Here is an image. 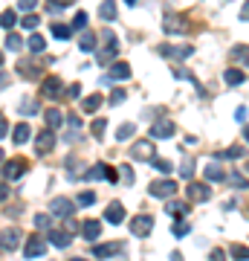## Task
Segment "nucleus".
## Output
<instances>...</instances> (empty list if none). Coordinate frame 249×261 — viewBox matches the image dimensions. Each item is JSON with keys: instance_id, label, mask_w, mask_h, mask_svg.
I'll return each instance as SVG.
<instances>
[{"instance_id": "45", "label": "nucleus", "mask_w": 249, "mask_h": 261, "mask_svg": "<svg viewBox=\"0 0 249 261\" xmlns=\"http://www.w3.org/2000/svg\"><path fill=\"white\" fill-rule=\"evenodd\" d=\"M35 6H38V0H17V9H20V12H26V15L32 12Z\"/></svg>"}, {"instance_id": "26", "label": "nucleus", "mask_w": 249, "mask_h": 261, "mask_svg": "<svg viewBox=\"0 0 249 261\" xmlns=\"http://www.w3.org/2000/svg\"><path fill=\"white\" fill-rule=\"evenodd\" d=\"M206 180H209V183H223L226 174H223V169H220L217 163H209V166H206Z\"/></svg>"}, {"instance_id": "60", "label": "nucleus", "mask_w": 249, "mask_h": 261, "mask_svg": "<svg viewBox=\"0 0 249 261\" xmlns=\"http://www.w3.org/2000/svg\"><path fill=\"white\" fill-rule=\"evenodd\" d=\"M0 163H6V154H3V151H0Z\"/></svg>"}, {"instance_id": "11", "label": "nucleus", "mask_w": 249, "mask_h": 261, "mask_svg": "<svg viewBox=\"0 0 249 261\" xmlns=\"http://www.w3.org/2000/svg\"><path fill=\"white\" fill-rule=\"evenodd\" d=\"M151 157H157L154 154V142H151V139H139V142H133L131 160H151Z\"/></svg>"}, {"instance_id": "12", "label": "nucleus", "mask_w": 249, "mask_h": 261, "mask_svg": "<svg viewBox=\"0 0 249 261\" xmlns=\"http://www.w3.org/2000/svg\"><path fill=\"white\" fill-rule=\"evenodd\" d=\"M151 137H154V139L174 137V122H171V119H157L154 125H151Z\"/></svg>"}, {"instance_id": "39", "label": "nucleus", "mask_w": 249, "mask_h": 261, "mask_svg": "<svg viewBox=\"0 0 249 261\" xmlns=\"http://www.w3.org/2000/svg\"><path fill=\"white\" fill-rule=\"evenodd\" d=\"M76 203H79V206H93V203H96V194H93V191H82V194L76 197Z\"/></svg>"}, {"instance_id": "7", "label": "nucleus", "mask_w": 249, "mask_h": 261, "mask_svg": "<svg viewBox=\"0 0 249 261\" xmlns=\"http://www.w3.org/2000/svg\"><path fill=\"white\" fill-rule=\"evenodd\" d=\"M185 194H188V200H194V203H203V200H209L212 197V186L209 183H188L185 186Z\"/></svg>"}, {"instance_id": "46", "label": "nucleus", "mask_w": 249, "mask_h": 261, "mask_svg": "<svg viewBox=\"0 0 249 261\" xmlns=\"http://www.w3.org/2000/svg\"><path fill=\"white\" fill-rule=\"evenodd\" d=\"M84 26H87V12H79L73 17V29H84Z\"/></svg>"}, {"instance_id": "55", "label": "nucleus", "mask_w": 249, "mask_h": 261, "mask_svg": "<svg viewBox=\"0 0 249 261\" xmlns=\"http://www.w3.org/2000/svg\"><path fill=\"white\" fill-rule=\"evenodd\" d=\"M6 197H9V183H0V203H6Z\"/></svg>"}, {"instance_id": "40", "label": "nucleus", "mask_w": 249, "mask_h": 261, "mask_svg": "<svg viewBox=\"0 0 249 261\" xmlns=\"http://www.w3.org/2000/svg\"><path fill=\"white\" fill-rule=\"evenodd\" d=\"M180 174H183V180H191L194 177V160H185L180 166Z\"/></svg>"}, {"instance_id": "47", "label": "nucleus", "mask_w": 249, "mask_h": 261, "mask_svg": "<svg viewBox=\"0 0 249 261\" xmlns=\"http://www.w3.org/2000/svg\"><path fill=\"white\" fill-rule=\"evenodd\" d=\"M171 232H174L177 238H183V235H188V224H185V221H177V224H174V229H171Z\"/></svg>"}, {"instance_id": "56", "label": "nucleus", "mask_w": 249, "mask_h": 261, "mask_svg": "<svg viewBox=\"0 0 249 261\" xmlns=\"http://www.w3.org/2000/svg\"><path fill=\"white\" fill-rule=\"evenodd\" d=\"M6 131H9V122H6V116L0 113V139L6 137Z\"/></svg>"}, {"instance_id": "57", "label": "nucleus", "mask_w": 249, "mask_h": 261, "mask_svg": "<svg viewBox=\"0 0 249 261\" xmlns=\"http://www.w3.org/2000/svg\"><path fill=\"white\" fill-rule=\"evenodd\" d=\"M209 261H226V256H223V250H215V253H212V259Z\"/></svg>"}, {"instance_id": "58", "label": "nucleus", "mask_w": 249, "mask_h": 261, "mask_svg": "<svg viewBox=\"0 0 249 261\" xmlns=\"http://www.w3.org/2000/svg\"><path fill=\"white\" fill-rule=\"evenodd\" d=\"M52 6H58V9H64V6H70V3H73V0H50Z\"/></svg>"}, {"instance_id": "3", "label": "nucleus", "mask_w": 249, "mask_h": 261, "mask_svg": "<svg viewBox=\"0 0 249 261\" xmlns=\"http://www.w3.org/2000/svg\"><path fill=\"white\" fill-rule=\"evenodd\" d=\"M174 191H177V183H174L171 177L154 180V183L148 186V194H151V197H166V200H171V197H174Z\"/></svg>"}, {"instance_id": "25", "label": "nucleus", "mask_w": 249, "mask_h": 261, "mask_svg": "<svg viewBox=\"0 0 249 261\" xmlns=\"http://www.w3.org/2000/svg\"><path fill=\"white\" fill-rule=\"evenodd\" d=\"M99 17L101 20H116V0H101Z\"/></svg>"}, {"instance_id": "61", "label": "nucleus", "mask_w": 249, "mask_h": 261, "mask_svg": "<svg viewBox=\"0 0 249 261\" xmlns=\"http://www.w3.org/2000/svg\"><path fill=\"white\" fill-rule=\"evenodd\" d=\"M125 3H128V6H133V3H136V0H125Z\"/></svg>"}, {"instance_id": "10", "label": "nucleus", "mask_w": 249, "mask_h": 261, "mask_svg": "<svg viewBox=\"0 0 249 261\" xmlns=\"http://www.w3.org/2000/svg\"><path fill=\"white\" fill-rule=\"evenodd\" d=\"M125 247L119 241H113V244H96L93 247V259H99V261H104V259H113L116 253H122Z\"/></svg>"}, {"instance_id": "21", "label": "nucleus", "mask_w": 249, "mask_h": 261, "mask_svg": "<svg viewBox=\"0 0 249 261\" xmlns=\"http://www.w3.org/2000/svg\"><path fill=\"white\" fill-rule=\"evenodd\" d=\"M32 137V128H29V122H20L15 125V131H12V139H15V145H23V142H29Z\"/></svg>"}, {"instance_id": "41", "label": "nucleus", "mask_w": 249, "mask_h": 261, "mask_svg": "<svg viewBox=\"0 0 249 261\" xmlns=\"http://www.w3.org/2000/svg\"><path fill=\"white\" fill-rule=\"evenodd\" d=\"M232 259L235 261H247V244H235L232 247Z\"/></svg>"}, {"instance_id": "34", "label": "nucleus", "mask_w": 249, "mask_h": 261, "mask_svg": "<svg viewBox=\"0 0 249 261\" xmlns=\"http://www.w3.org/2000/svg\"><path fill=\"white\" fill-rule=\"evenodd\" d=\"M15 9H6V12H0V26H3V29H12V26H15Z\"/></svg>"}, {"instance_id": "36", "label": "nucleus", "mask_w": 249, "mask_h": 261, "mask_svg": "<svg viewBox=\"0 0 249 261\" xmlns=\"http://www.w3.org/2000/svg\"><path fill=\"white\" fill-rule=\"evenodd\" d=\"M26 44H29V50H32V52H44V47H47V41H44L41 35H29V41H26Z\"/></svg>"}, {"instance_id": "54", "label": "nucleus", "mask_w": 249, "mask_h": 261, "mask_svg": "<svg viewBox=\"0 0 249 261\" xmlns=\"http://www.w3.org/2000/svg\"><path fill=\"white\" fill-rule=\"evenodd\" d=\"M235 119H238V122H247V104H241V107H238V113H235Z\"/></svg>"}, {"instance_id": "42", "label": "nucleus", "mask_w": 249, "mask_h": 261, "mask_svg": "<svg viewBox=\"0 0 249 261\" xmlns=\"http://www.w3.org/2000/svg\"><path fill=\"white\" fill-rule=\"evenodd\" d=\"M35 226H38V229H50L52 226V215H35Z\"/></svg>"}, {"instance_id": "4", "label": "nucleus", "mask_w": 249, "mask_h": 261, "mask_svg": "<svg viewBox=\"0 0 249 261\" xmlns=\"http://www.w3.org/2000/svg\"><path fill=\"white\" fill-rule=\"evenodd\" d=\"M26 166H29V163H26L23 157H12V160H6V163H3V183L17 180L20 174L26 172Z\"/></svg>"}, {"instance_id": "35", "label": "nucleus", "mask_w": 249, "mask_h": 261, "mask_svg": "<svg viewBox=\"0 0 249 261\" xmlns=\"http://www.w3.org/2000/svg\"><path fill=\"white\" fill-rule=\"evenodd\" d=\"M23 47V41H20V35H15V32H9L6 35V50H12V52H17Z\"/></svg>"}, {"instance_id": "38", "label": "nucleus", "mask_w": 249, "mask_h": 261, "mask_svg": "<svg viewBox=\"0 0 249 261\" xmlns=\"http://www.w3.org/2000/svg\"><path fill=\"white\" fill-rule=\"evenodd\" d=\"M38 23H41V17L35 15V12H29V15H23V20H20V26H23V29H35Z\"/></svg>"}, {"instance_id": "43", "label": "nucleus", "mask_w": 249, "mask_h": 261, "mask_svg": "<svg viewBox=\"0 0 249 261\" xmlns=\"http://www.w3.org/2000/svg\"><path fill=\"white\" fill-rule=\"evenodd\" d=\"M116 174L122 177V180H125V186H131V183H133V169H131V166H122Z\"/></svg>"}, {"instance_id": "50", "label": "nucleus", "mask_w": 249, "mask_h": 261, "mask_svg": "<svg viewBox=\"0 0 249 261\" xmlns=\"http://www.w3.org/2000/svg\"><path fill=\"white\" fill-rule=\"evenodd\" d=\"M67 96H70V99H79V96H82V85H79V82H76V85H70V87H67Z\"/></svg>"}, {"instance_id": "23", "label": "nucleus", "mask_w": 249, "mask_h": 261, "mask_svg": "<svg viewBox=\"0 0 249 261\" xmlns=\"http://www.w3.org/2000/svg\"><path fill=\"white\" fill-rule=\"evenodd\" d=\"M101 104H104V96H101V93H93V96H87V99L82 102V110L84 113H96Z\"/></svg>"}, {"instance_id": "49", "label": "nucleus", "mask_w": 249, "mask_h": 261, "mask_svg": "<svg viewBox=\"0 0 249 261\" xmlns=\"http://www.w3.org/2000/svg\"><path fill=\"white\" fill-rule=\"evenodd\" d=\"M232 186H238V189H247V174H232Z\"/></svg>"}, {"instance_id": "59", "label": "nucleus", "mask_w": 249, "mask_h": 261, "mask_svg": "<svg viewBox=\"0 0 249 261\" xmlns=\"http://www.w3.org/2000/svg\"><path fill=\"white\" fill-rule=\"evenodd\" d=\"M9 82H12V79H9V76H6V73H0V90H3V87L9 85Z\"/></svg>"}, {"instance_id": "19", "label": "nucleus", "mask_w": 249, "mask_h": 261, "mask_svg": "<svg viewBox=\"0 0 249 261\" xmlns=\"http://www.w3.org/2000/svg\"><path fill=\"white\" fill-rule=\"evenodd\" d=\"M44 122H47V128L55 131V128H61L64 125V113L58 110V107H50V110H44Z\"/></svg>"}, {"instance_id": "18", "label": "nucleus", "mask_w": 249, "mask_h": 261, "mask_svg": "<svg viewBox=\"0 0 249 261\" xmlns=\"http://www.w3.org/2000/svg\"><path fill=\"white\" fill-rule=\"evenodd\" d=\"M166 212H168V215H174L177 221H183L185 215L191 212V206H188V203H183V200H168V203H166Z\"/></svg>"}, {"instance_id": "15", "label": "nucleus", "mask_w": 249, "mask_h": 261, "mask_svg": "<svg viewBox=\"0 0 249 261\" xmlns=\"http://www.w3.org/2000/svg\"><path fill=\"white\" fill-rule=\"evenodd\" d=\"M17 76H23V79H41L44 67H38L32 61H17Z\"/></svg>"}, {"instance_id": "28", "label": "nucleus", "mask_w": 249, "mask_h": 261, "mask_svg": "<svg viewBox=\"0 0 249 261\" xmlns=\"http://www.w3.org/2000/svg\"><path fill=\"white\" fill-rule=\"evenodd\" d=\"M116 50H119V44H107V47L99 52V64H107V61H113V58H116Z\"/></svg>"}, {"instance_id": "30", "label": "nucleus", "mask_w": 249, "mask_h": 261, "mask_svg": "<svg viewBox=\"0 0 249 261\" xmlns=\"http://www.w3.org/2000/svg\"><path fill=\"white\" fill-rule=\"evenodd\" d=\"M133 131H136V125H133V122H125V125H119L116 139H119V142H125V139H131V137H133Z\"/></svg>"}, {"instance_id": "51", "label": "nucleus", "mask_w": 249, "mask_h": 261, "mask_svg": "<svg viewBox=\"0 0 249 261\" xmlns=\"http://www.w3.org/2000/svg\"><path fill=\"white\" fill-rule=\"evenodd\" d=\"M104 180H107V183H116V180H119L116 169H110V166H104Z\"/></svg>"}, {"instance_id": "32", "label": "nucleus", "mask_w": 249, "mask_h": 261, "mask_svg": "<svg viewBox=\"0 0 249 261\" xmlns=\"http://www.w3.org/2000/svg\"><path fill=\"white\" fill-rule=\"evenodd\" d=\"M90 131H93V137H96V139H101V134L107 131V119H104V116L93 119V122H90Z\"/></svg>"}, {"instance_id": "33", "label": "nucleus", "mask_w": 249, "mask_h": 261, "mask_svg": "<svg viewBox=\"0 0 249 261\" xmlns=\"http://www.w3.org/2000/svg\"><path fill=\"white\" fill-rule=\"evenodd\" d=\"M38 110H41V107H38L35 99H23V102H20V113H23V116H35Z\"/></svg>"}, {"instance_id": "62", "label": "nucleus", "mask_w": 249, "mask_h": 261, "mask_svg": "<svg viewBox=\"0 0 249 261\" xmlns=\"http://www.w3.org/2000/svg\"><path fill=\"white\" fill-rule=\"evenodd\" d=\"M0 67H3V52H0Z\"/></svg>"}, {"instance_id": "44", "label": "nucleus", "mask_w": 249, "mask_h": 261, "mask_svg": "<svg viewBox=\"0 0 249 261\" xmlns=\"http://www.w3.org/2000/svg\"><path fill=\"white\" fill-rule=\"evenodd\" d=\"M84 177H87V180H96V177H104V163H99V166H93V169H90V172L84 174Z\"/></svg>"}, {"instance_id": "5", "label": "nucleus", "mask_w": 249, "mask_h": 261, "mask_svg": "<svg viewBox=\"0 0 249 261\" xmlns=\"http://www.w3.org/2000/svg\"><path fill=\"white\" fill-rule=\"evenodd\" d=\"M44 253H47V241H44L41 235H29L26 244H23V256H26V259H41Z\"/></svg>"}, {"instance_id": "27", "label": "nucleus", "mask_w": 249, "mask_h": 261, "mask_svg": "<svg viewBox=\"0 0 249 261\" xmlns=\"http://www.w3.org/2000/svg\"><path fill=\"white\" fill-rule=\"evenodd\" d=\"M223 79H226V85L238 87V85H244V82H247V73H244V70H226V76H223Z\"/></svg>"}, {"instance_id": "24", "label": "nucleus", "mask_w": 249, "mask_h": 261, "mask_svg": "<svg viewBox=\"0 0 249 261\" xmlns=\"http://www.w3.org/2000/svg\"><path fill=\"white\" fill-rule=\"evenodd\" d=\"M244 157H247V148H244V145H232V148L215 154V160H244Z\"/></svg>"}, {"instance_id": "48", "label": "nucleus", "mask_w": 249, "mask_h": 261, "mask_svg": "<svg viewBox=\"0 0 249 261\" xmlns=\"http://www.w3.org/2000/svg\"><path fill=\"white\" fill-rule=\"evenodd\" d=\"M232 55L235 58H241V64H247V44H238L232 50Z\"/></svg>"}, {"instance_id": "9", "label": "nucleus", "mask_w": 249, "mask_h": 261, "mask_svg": "<svg viewBox=\"0 0 249 261\" xmlns=\"http://www.w3.org/2000/svg\"><path fill=\"white\" fill-rule=\"evenodd\" d=\"M151 229H154V218H151V215H136V218L131 221V232L136 235V238L148 235Z\"/></svg>"}, {"instance_id": "31", "label": "nucleus", "mask_w": 249, "mask_h": 261, "mask_svg": "<svg viewBox=\"0 0 249 261\" xmlns=\"http://www.w3.org/2000/svg\"><path fill=\"white\" fill-rule=\"evenodd\" d=\"M151 166L157 169V172H163V174H171V160H163V157H151Z\"/></svg>"}, {"instance_id": "14", "label": "nucleus", "mask_w": 249, "mask_h": 261, "mask_svg": "<svg viewBox=\"0 0 249 261\" xmlns=\"http://www.w3.org/2000/svg\"><path fill=\"white\" fill-rule=\"evenodd\" d=\"M20 244V229H3L0 232V250H15Z\"/></svg>"}, {"instance_id": "6", "label": "nucleus", "mask_w": 249, "mask_h": 261, "mask_svg": "<svg viewBox=\"0 0 249 261\" xmlns=\"http://www.w3.org/2000/svg\"><path fill=\"white\" fill-rule=\"evenodd\" d=\"M52 148H55V131H41L38 137H35V154L38 157H44V154H50Z\"/></svg>"}, {"instance_id": "22", "label": "nucleus", "mask_w": 249, "mask_h": 261, "mask_svg": "<svg viewBox=\"0 0 249 261\" xmlns=\"http://www.w3.org/2000/svg\"><path fill=\"white\" fill-rule=\"evenodd\" d=\"M82 235L87 238V241H96V238L101 235V221H93V218H90V221H84Z\"/></svg>"}, {"instance_id": "16", "label": "nucleus", "mask_w": 249, "mask_h": 261, "mask_svg": "<svg viewBox=\"0 0 249 261\" xmlns=\"http://www.w3.org/2000/svg\"><path fill=\"white\" fill-rule=\"evenodd\" d=\"M104 221H107V224H122V221H125V206H122L119 200H113L110 206L104 209Z\"/></svg>"}, {"instance_id": "2", "label": "nucleus", "mask_w": 249, "mask_h": 261, "mask_svg": "<svg viewBox=\"0 0 249 261\" xmlns=\"http://www.w3.org/2000/svg\"><path fill=\"white\" fill-rule=\"evenodd\" d=\"M41 96L50 99V102H58V99L64 96V85H61V79H58V76H44V82H41Z\"/></svg>"}, {"instance_id": "63", "label": "nucleus", "mask_w": 249, "mask_h": 261, "mask_svg": "<svg viewBox=\"0 0 249 261\" xmlns=\"http://www.w3.org/2000/svg\"><path fill=\"white\" fill-rule=\"evenodd\" d=\"M70 261H87V259H70Z\"/></svg>"}, {"instance_id": "29", "label": "nucleus", "mask_w": 249, "mask_h": 261, "mask_svg": "<svg viewBox=\"0 0 249 261\" xmlns=\"http://www.w3.org/2000/svg\"><path fill=\"white\" fill-rule=\"evenodd\" d=\"M79 47H82V52H93V50H96V35H93V32H84L82 41H79Z\"/></svg>"}, {"instance_id": "37", "label": "nucleus", "mask_w": 249, "mask_h": 261, "mask_svg": "<svg viewBox=\"0 0 249 261\" xmlns=\"http://www.w3.org/2000/svg\"><path fill=\"white\" fill-rule=\"evenodd\" d=\"M70 32H73V29H70L67 23H52V35H55V38L67 41V38H70Z\"/></svg>"}, {"instance_id": "52", "label": "nucleus", "mask_w": 249, "mask_h": 261, "mask_svg": "<svg viewBox=\"0 0 249 261\" xmlns=\"http://www.w3.org/2000/svg\"><path fill=\"white\" fill-rule=\"evenodd\" d=\"M67 122H70V128H73V134H76V131H79V128H82V119H79V116H76V113H73V116H64Z\"/></svg>"}, {"instance_id": "13", "label": "nucleus", "mask_w": 249, "mask_h": 261, "mask_svg": "<svg viewBox=\"0 0 249 261\" xmlns=\"http://www.w3.org/2000/svg\"><path fill=\"white\" fill-rule=\"evenodd\" d=\"M128 79H131V64L128 61H116L107 73V82H128Z\"/></svg>"}, {"instance_id": "8", "label": "nucleus", "mask_w": 249, "mask_h": 261, "mask_svg": "<svg viewBox=\"0 0 249 261\" xmlns=\"http://www.w3.org/2000/svg\"><path fill=\"white\" fill-rule=\"evenodd\" d=\"M50 212L52 215H58V218H70V215L76 212V203H73L70 197H52Z\"/></svg>"}, {"instance_id": "20", "label": "nucleus", "mask_w": 249, "mask_h": 261, "mask_svg": "<svg viewBox=\"0 0 249 261\" xmlns=\"http://www.w3.org/2000/svg\"><path fill=\"white\" fill-rule=\"evenodd\" d=\"M50 241H52V247H70L73 232L70 229H50Z\"/></svg>"}, {"instance_id": "1", "label": "nucleus", "mask_w": 249, "mask_h": 261, "mask_svg": "<svg viewBox=\"0 0 249 261\" xmlns=\"http://www.w3.org/2000/svg\"><path fill=\"white\" fill-rule=\"evenodd\" d=\"M163 29L168 35H185L191 29V23H188V17L185 15H177V12H168L166 20H163Z\"/></svg>"}, {"instance_id": "53", "label": "nucleus", "mask_w": 249, "mask_h": 261, "mask_svg": "<svg viewBox=\"0 0 249 261\" xmlns=\"http://www.w3.org/2000/svg\"><path fill=\"white\" fill-rule=\"evenodd\" d=\"M119 102H125V90H122V87L113 90V96H110V104H119Z\"/></svg>"}, {"instance_id": "17", "label": "nucleus", "mask_w": 249, "mask_h": 261, "mask_svg": "<svg viewBox=\"0 0 249 261\" xmlns=\"http://www.w3.org/2000/svg\"><path fill=\"white\" fill-rule=\"evenodd\" d=\"M194 52L191 44H183V47H160V55H166V58H188Z\"/></svg>"}]
</instances>
